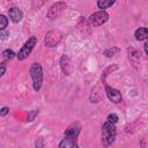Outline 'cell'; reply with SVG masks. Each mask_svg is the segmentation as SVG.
I'll use <instances>...</instances> for the list:
<instances>
[{
    "label": "cell",
    "mask_w": 148,
    "mask_h": 148,
    "mask_svg": "<svg viewBox=\"0 0 148 148\" xmlns=\"http://www.w3.org/2000/svg\"><path fill=\"white\" fill-rule=\"evenodd\" d=\"M2 56H3L6 59H13L14 56H15V53H14L12 50H5V51L2 52Z\"/></svg>",
    "instance_id": "obj_15"
},
{
    "label": "cell",
    "mask_w": 148,
    "mask_h": 148,
    "mask_svg": "<svg viewBox=\"0 0 148 148\" xmlns=\"http://www.w3.org/2000/svg\"><path fill=\"white\" fill-rule=\"evenodd\" d=\"M105 91H106V95H108V97H109L110 101H112V102H114V103H119V102L121 101V94H120V91H118L117 89L106 86V87H105Z\"/></svg>",
    "instance_id": "obj_6"
},
{
    "label": "cell",
    "mask_w": 148,
    "mask_h": 148,
    "mask_svg": "<svg viewBox=\"0 0 148 148\" xmlns=\"http://www.w3.org/2000/svg\"><path fill=\"white\" fill-rule=\"evenodd\" d=\"M59 148H79L76 140L75 139H71V138H65L60 143H59Z\"/></svg>",
    "instance_id": "obj_10"
},
{
    "label": "cell",
    "mask_w": 148,
    "mask_h": 148,
    "mask_svg": "<svg viewBox=\"0 0 148 148\" xmlns=\"http://www.w3.org/2000/svg\"><path fill=\"white\" fill-rule=\"evenodd\" d=\"M30 74H31L32 82H34V89L36 91H38L40 89L42 81H43V72H42L40 65L39 64H32V66L30 68Z\"/></svg>",
    "instance_id": "obj_2"
},
{
    "label": "cell",
    "mask_w": 148,
    "mask_h": 148,
    "mask_svg": "<svg viewBox=\"0 0 148 148\" xmlns=\"http://www.w3.org/2000/svg\"><path fill=\"white\" fill-rule=\"evenodd\" d=\"M118 52H119V49H117V47H113V49L106 50V51L104 52V56H106V57H112L114 53H118Z\"/></svg>",
    "instance_id": "obj_16"
},
{
    "label": "cell",
    "mask_w": 148,
    "mask_h": 148,
    "mask_svg": "<svg viewBox=\"0 0 148 148\" xmlns=\"http://www.w3.org/2000/svg\"><path fill=\"white\" fill-rule=\"evenodd\" d=\"M65 7H66V3L65 2H56L54 5L51 6V8H50V10L47 13V17H50V18L57 17L65 9Z\"/></svg>",
    "instance_id": "obj_5"
},
{
    "label": "cell",
    "mask_w": 148,
    "mask_h": 148,
    "mask_svg": "<svg viewBox=\"0 0 148 148\" xmlns=\"http://www.w3.org/2000/svg\"><path fill=\"white\" fill-rule=\"evenodd\" d=\"M80 132V125L79 124H72L65 132V138H71V139H75L77 136Z\"/></svg>",
    "instance_id": "obj_9"
},
{
    "label": "cell",
    "mask_w": 148,
    "mask_h": 148,
    "mask_svg": "<svg viewBox=\"0 0 148 148\" xmlns=\"http://www.w3.org/2000/svg\"><path fill=\"white\" fill-rule=\"evenodd\" d=\"M114 3V1H106V0H99L98 2H97V6L101 8V9H105V8H108V7H110V6H112Z\"/></svg>",
    "instance_id": "obj_13"
},
{
    "label": "cell",
    "mask_w": 148,
    "mask_h": 148,
    "mask_svg": "<svg viewBox=\"0 0 148 148\" xmlns=\"http://www.w3.org/2000/svg\"><path fill=\"white\" fill-rule=\"evenodd\" d=\"M36 43H37V38H36V37H30V38L24 43V45L22 46V49L20 50V52L17 53L18 60L25 59V58L30 54V52L32 51V49H34V46L36 45Z\"/></svg>",
    "instance_id": "obj_3"
},
{
    "label": "cell",
    "mask_w": 148,
    "mask_h": 148,
    "mask_svg": "<svg viewBox=\"0 0 148 148\" xmlns=\"http://www.w3.org/2000/svg\"><path fill=\"white\" fill-rule=\"evenodd\" d=\"M8 16H9L10 21H13L14 23H17V22H20V21L22 20L23 13L21 12L20 8H17V7H12V8H9V10H8Z\"/></svg>",
    "instance_id": "obj_8"
},
{
    "label": "cell",
    "mask_w": 148,
    "mask_h": 148,
    "mask_svg": "<svg viewBox=\"0 0 148 148\" xmlns=\"http://www.w3.org/2000/svg\"><path fill=\"white\" fill-rule=\"evenodd\" d=\"M8 24V20L5 15H0V31L3 30Z\"/></svg>",
    "instance_id": "obj_14"
},
{
    "label": "cell",
    "mask_w": 148,
    "mask_h": 148,
    "mask_svg": "<svg viewBox=\"0 0 148 148\" xmlns=\"http://www.w3.org/2000/svg\"><path fill=\"white\" fill-rule=\"evenodd\" d=\"M116 126L114 124H111L109 121L104 123L102 126V143L105 147H109L112 145V142L116 139Z\"/></svg>",
    "instance_id": "obj_1"
},
{
    "label": "cell",
    "mask_w": 148,
    "mask_h": 148,
    "mask_svg": "<svg viewBox=\"0 0 148 148\" xmlns=\"http://www.w3.org/2000/svg\"><path fill=\"white\" fill-rule=\"evenodd\" d=\"M134 36H135V38H136L138 40H145V39L147 38V36H148V31H147V28H145V27H142V28H139V29L135 31Z\"/></svg>",
    "instance_id": "obj_12"
},
{
    "label": "cell",
    "mask_w": 148,
    "mask_h": 148,
    "mask_svg": "<svg viewBox=\"0 0 148 148\" xmlns=\"http://www.w3.org/2000/svg\"><path fill=\"white\" fill-rule=\"evenodd\" d=\"M108 18H109V14L105 10H99V12H96V13L90 15L89 23L94 27H97V25H101V24L105 23L108 21Z\"/></svg>",
    "instance_id": "obj_4"
},
{
    "label": "cell",
    "mask_w": 148,
    "mask_h": 148,
    "mask_svg": "<svg viewBox=\"0 0 148 148\" xmlns=\"http://www.w3.org/2000/svg\"><path fill=\"white\" fill-rule=\"evenodd\" d=\"M5 72H6V62H1L0 64V77L5 74Z\"/></svg>",
    "instance_id": "obj_18"
},
{
    "label": "cell",
    "mask_w": 148,
    "mask_h": 148,
    "mask_svg": "<svg viewBox=\"0 0 148 148\" xmlns=\"http://www.w3.org/2000/svg\"><path fill=\"white\" fill-rule=\"evenodd\" d=\"M60 64H61V68H62V72L68 75L71 73V69H72V66H71V62H69V59L67 56H64L60 60Z\"/></svg>",
    "instance_id": "obj_11"
},
{
    "label": "cell",
    "mask_w": 148,
    "mask_h": 148,
    "mask_svg": "<svg viewBox=\"0 0 148 148\" xmlns=\"http://www.w3.org/2000/svg\"><path fill=\"white\" fill-rule=\"evenodd\" d=\"M59 40H60V35L57 31H50L45 37V44L50 47L57 45Z\"/></svg>",
    "instance_id": "obj_7"
},
{
    "label": "cell",
    "mask_w": 148,
    "mask_h": 148,
    "mask_svg": "<svg viewBox=\"0 0 148 148\" xmlns=\"http://www.w3.org/2000/svg\"><path fill=\"white\" fill-rule=\"evenodd\" d=\"M8 111H9V109H8V108H6V106H5V108H2V109L0 110V116H6V114L8 113Z\"/></svg>",
    "instance_id": "obj_19"
},
{
    "label": "cell",
    "mask_w": 148,
    "mask_h": 148,
    "mask_svg": "<svg viewBox=\"0 0 148 148\" xmlns=\"http://www.w3.org/2000/svg\"><path fill=\"white\" fill-rule=\"evenodd\" d=\"M108 121H109V123H111V124H116V123L118 121V116H117V114H114V113L109 114V116H108Z\"/></svg>",
    "instance_id": "obj_17"
}]
</instances>
